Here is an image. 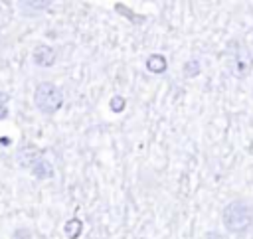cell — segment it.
<instances>
[{"instance_id": "obj_10", "label": "cell", "mask_w": 253, "mask_h": 239, "mask_svg": "<svg viewBox=\"0 0 253 239\" xmlns=\"http://www.w3.org/2000/svg\"><path fill=\"white\" fill-rule=\"evenodd\" d=\"M6 115H8V111H6V107L2 105V107H0V119H4Z\"/></svg>"}, {"instance_id": "obj_9", "label": "cell", "mask_w": 253, "mask_h": 239, "mask_svg": "<svg viewBox=\"0 0 253 239\" xmlns=\"http://www.w3.org/2000/svg\"><path fill=\"white\" fill-rule=\"evenodd\" d=\"M125 97H121V95H115L113 99H111V109L115 111V113H121L123 109H125Z\"/></svg>"}, {"instance_id": "obj_2", "label": "cell", "mask_w": 253, "mask_h": 239, "mask_svg": "<svg viewBox=\"0 0 253 239\" xmlns=\"http://www.w3.org/2000/svg\"><path fill=\"white\" fill-rule=\"evenodd\" d=\"M34 105L42 115L51 117L63 107V91L55 83L42 81L34 91Z\"/></svg>"}, {"instance_id": "obj_3", "label": "cell", "mask_w": 253, "mask_h": 239, "mask_svg": "<svg viewBox=\"0 0 253 239\" xmlns=\"http://www.w3.org/2000/svg\"><path fill=\"white\" fill-rule=\"evenodd\" d=\"M233 63H231V67H233V75H237V77H243V75H247L249 73V69H251V63H253V57L251 55H247V49L243 47V45H237V51L233 53Z\"/></svg>"}, {"instance_id": "obj_4", "label": "cell", "mask_w": 253, "mask_h": 239, "mask_svg": "<svg viewBox=\"0 0 253 239\" xmlns=\"http://www.w3.org/2000/svg\"><path fill=\"white\" fill-rule=\"evenodd\" d=\"M32 63L38 67H51L55 63V49L51 45H36L32 51Z\"/></svg>"}, {"instance_id": "obj_7", "label": "cell", "mask_w": 253, "mask_h": 239, "mask_svg": "<svg viewBox=\"0 0 253 239\" xmlns=\"http://www.w3.org/2000/svg\"><path fill=\"white\" fill-rule=\"evenodd\" d=\"M81 229H83V221L77 219V217H71L69 221H65L63 225V233L67 239H77L81 235Z\"/></svg>"}, {"instance_id": "obj_8", "label": "cell", "mask_w": 253, "mask_h": 239, "mask_svg": "<svg viewBox=\"0 0 253 239\" xmlns=\"http://www.w3.org/2000/svg\"><path fill=\"white\" fill-rule=\"evenodd\" d=\"M184 73H186V77L198 75V73H200V63H198V59H190V61L184 65Z\"/></svg>"}, {"instance_id": "obj_5", "label": "cell", "mask_w": 253, "mask_h": 239, "mask_svg": "<svg viewBox=\"0 0 253 239\" xmlns=\"http://www.w3.org/2000/svg\"><path fill=\"white\" fill-rule=\"evenodd\" d=\"M30 168H32V174H34L36 178H40V180H43V178H51V176H53V168H51V164H49L47 160H43L40 154L34 156Z\"/></svg>"}, {"instance_id": "obj_1", "label": "cell", "mask_w": 253, "mask_h": 239, "mask_svg": "<svg viewBox=\"0 0 253 239\" xmlns=\"http://www.w3.org/2000/svg\"><path fill=\"white\" fill-rule=\"evenodd\" d=\"M223 227L229 233H243L253 225V207L245 199L229 201L221 211Z\"/></svg>"}, {"instance_id": "obj_6", "label": "cell", "mask_w": 253, "mask_h": 239, "mask_svg": "<svg viewBox=\"0 0 253 239\" xmlns=\"http://www.w3.org/2000/svg\"><path fill=\"white\" fill-rule=\"evenodd\" d=\"M144 65H146V69H148L150 73H164L166 67H168V61H166V57H164L162 53H150V55L146 57Z\"/></svg>"}]
</instances>
